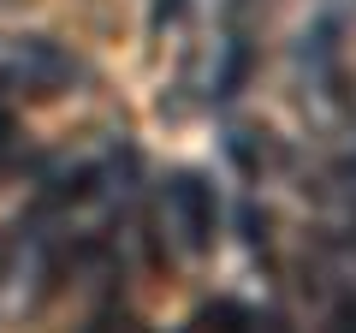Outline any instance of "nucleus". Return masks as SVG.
Wrapping results in <instances>:
<instances>
[{"label": "nucleus", "mask_w": 356, "mask_h": 333, "mask_svg": "<svg viewBox=\"0 0 356 333\" xmlns=\"http://www.w3.org/2000/svg\"><path fill=\"white\" fill-rule=\"evenodd\" d=\"M161 226L178 256H196L214 244V191L196 173H172L161 191Z\"/></svg>", "instance_id": "nucleus-2"}, {"label": "nucleus", "mask_w": 356, "mask_h": 333, "mask_svg": "<svg viewBox=\"0 0 356 333\" xmlns=\"http://www.w3.org/2000/svg\"><path fill=\"white\" fill-rule=\"evenodd\" d=\"M77 84V60L48 36H13L0 42V90L13 102H54Z\"/></svg>", "instance_id": "nucleus-1"}]
</instances>
